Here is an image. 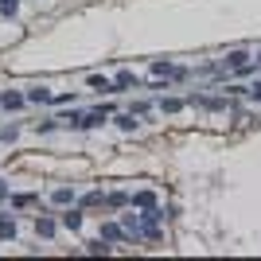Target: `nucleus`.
Returning a JSON list of instances; mask_svg holds the SVG:
<instances>
[{
  "label": "nucleus",
  "instance_id": "nucleus-1",
  "mask_svg": "<svg viewBox=\"0 0 261 261\" xmlns=\"http://www.w3.org/2000/svg\"><path fill=\"white\" fill-rule=\"evenodd\" d=\"M109 113H113V109H94V113H86V117H78V129H94V125H106L109 121Z\"/></svg>",
  "mask_w": 261,
  "mask_h": 261
},
{
  "label": "nucleus",
  "instance_id": "nucleus-2",
  "mask_svg": "<svg viewBox=\"0 0 261 261\" xmlns=\"http://www.w3.org/2000/svg\"><path fill=\"white\" fill-rule=\"evenodd\" d=\"M101 238H106V242H125V238H129V230L117 226V222H106V226H101Z\"/></svg>",
  "mask_w": 261,
  "mask_h": 261
},
{
  "label": "nucleus",
  "instance_id": "nucleus-3",
  "mask_svg": "<svg viewBox=\"0 0 261 261\" xmlns=\"http://www.w3.org/2000/svg\"><path fill=\"white\" fill-rule=\"evenodd\" d=\"M0 106H8V109H23V106H28V94H16V90H8V94H0Z\"/></svg>",
  "mask_w": 261,
  "mask_h": 261
},
{
  "label": "nucleus",
  "instance_id": "nucleus-4",
  "mask_svg": "<svg viewBox=\"0 0 261 261\" xmlns=\"http://www.w3.org/2000/svg\"><path fill=\"white\" fill-rule=\"evenodd\" d=\"M28 101H35V106H47V101H55V98H51V90L32 86V90H28Z\"/></svg>",
  "mask_w": 261,
  "mask_h": 261
},
{
  "label": "nucleus",
  "instance_id": "nucleus-5",
  "mask_svg": "<svg viewBox=\"0 0 261 261\" xmlns=\"http://www.w3.org/2000/svg\"><path fill=\"white\" fill-rule=\"evenodd\" d=\"M133 207H141V211L156 207V195H152V191H137V195H133Z\"/></svg>",
  "mask_w": 261,
  "mask_h": 261
},
{
  "label": "nucleus",
  "instance_id": "nucleus-6",
  "mask_svg": "<svg viewBox=\"0 0 261 261\" xmlns=\"http://www.w3.org/2000/svg\"><path fill=\"white\" fill-rule=\"evenodd\" d=\"M63 226H70V230H78V226H82V211H63Z\"/></svg>",
  "mask_w": 261,
  "mask_h": 261
},
{
  "label": "nucleus",
  "instance_id": "nucleus-7",
  "mask_svg": "<svg viewBox=\"0 0 261 261\" xmlns=\"http://www.w3.org/2000/svg\"><path fill=\"white\" fill-rule=\"evenodd\" d=\"M90 86L98 90V94H109V90H117L113 82H109V78H101V74H90Z\"/></svg>",
  "mask_w": 261,
  "mask_h": 261
},
{
  "label": "nucleus",
  "instance_id": "nucleus-8",
  "mask_svg": "<svg viewBox=\"0 0 261 261\" xmlns=\"http://www.w3.org/2000/svg\"><path fill=\"white\" fill-rule=\"evenodd\" d=\"M55 203H59V207H66V203H74V187H59V191H55Z\"/></svg>",
  "mask_w": 261,
  "mask_h": 261
},
{
  "label": "nucleus",
  "instance_id": "nucleus-9",
  "mask_svg": "<svg viewBox=\"0 0 261 261\" xmlns=\"http://www.w3.org/2000/svg\"><path fill=\"white\" fill-rule=\"evenodd\" d=\"M98 203H106V191H90V195L78 199V207H98Z\"/></svg>",
  "mask_w": 261,
  "mask_h": 261
},
{
  "label": "nucleus",
  "instance_id": "nucleus-10",
  "mask_svg": "<svg viewBox=\"0 0 261 261\" xmlns=\"http://www.w3.org/2000/svg\"><path fill=\"white\" fill-rule=\"evenodd\" d=\"M121 226L129 230V238H133V234L141 238V218H137V215H125V218H121Z\"/></svg>",
  "mask_w": 261,
  "mask_h": 261
},
{
  "label": "nucleus",
  "instance_id": "nucleus-11",
  "mask_svg": "<svg viewBox=\"0 0 261 261\" xmlns=\"http://www.w3.org/2000/svg\"><path fill=\"white\" fill-rule=\"evenodd\" d=\"M113 86H117V90H129V86H137V74H129V70H121V74L113 78Z\"/></svg>",
  "mask_w": 261,
  "mask_h": 261
},
{
  "label": "nucleus",
  "instance_id": "nucleus-12",
  "mask_svg": "<svg viewBox=\"0 0 261 261\" xmlns=\"http://www.w3.org/2000/svg\"><path fill=\"white\" fill-rule=\"evenodd\" d=\"M0 238H4V242L16 238V222H12V218H0Z\"/></svg>",
  "mask_w": 261,
  "mask_h": 261
},
{
  "label": "nucleus",
  "instance_id": "nucleus-13",
  "mask_svg": "<svg viewBox=\"0 0 261 261\" xmlns=\"http://www.w3.org/2000/svg\"><path fill=\"white\" fill-rule=\"evenodd\" d=\"M35 230H39V238H51V234H55V222H51V218H35Z\"/></svg>",
  "mask_w": 261,
  "mask_h": 261
},
{
  "label": "nucleus",
  "instance_id": "nucleus-14",
  "mask_svg": "<svg viewBox=\"0 0 261 261\" xmlns=\"http://www.w3.org/2000/svg\"><path fill=\"white\" fill-rule=\"evenodd\" d=\"M117 125H121L125 133H133V129H137V113H121V117H117Z\"/></svg>",
  "mask_w": 261,
  "mask_h": 261
},
{
  "label": "nucleus",
  "instance_id": "nucleus-15",
  "mask_svg": "<svg viewBox=\"0 0 261 261\" xmlns=\"http://www.w3.org/2000/svg\"><path fill=\"white\" fill-rule=\"evenodd\" d=\"M160 109H164V113H179V109H184V101H179V98H164Z\"/></svg>",
  "mask_w": 261,
  "mask_h": 261
},
{
  "label": "nucleus",
  "instance_id": "nucleus-16",
  "mask_svg": "<svg viewBox=\"0 0 261 261\" xmlns=\"http://www.w3.org/2000/svg\"><path fill=\"white\" fill-rule=\"evenodd\" d=\"M106 203H109V207H125V203H129V195H121V191H109Z\"/></svg>",
  "mask_w": 261,
  "mask_h": 261
},
{
  "label": "nucleus",
  "instance_id": "nucleus-17",
  "mask_svg": "<svg viewBox=\"0 0 261 261\" xmlns=\"http://www.w3.org/2000/svg\"><path fill=\"white\" fill-rule=\"evenodd\" d=\"M16 8H20V0H0V12H4V16H16Z\"/></svg>",
  "mask_w": 261,
  "mask_h": 261
},
{
  "label": "nucleus",
  "instance_id": "nucleus-18",
  "mask_svg": "<svg viewBox=\"0 0 261 261\" xmlns=\"http://www.w3.org/2000/svg\"><path fill=\"white\" fill-rule=\"evenodd\" d=\"M35 195H12V207H32Z\"/></svg>",
  "mask_w": 261,
  "mask_h": 261
},
{
  "label": "nucleus",
  "instance_id": "nucleus-19",
  "mask_svg": "<svg viewBox=\"0 0 261 261\" xmlns=\"http://www.w3.org/2000/svg\"><path fill=\"white\" fill-rule=\"evenodd\" d=\"M86 250H90V253H109V246H106V238H101V242H90Z\"/></svg>",
  "mask_w": 261,
  "mask_h": 261
},
{
  "label": "nucleus",
  "instance_id": "nucleus-20",
  "mask_svg": "<svg viewBox=\"0 0 261 261\" xmlns=\"http://www.w3.org/2000/svg\"><path fill=\"white\" fill-rule=\"evenodd\" d=\"M253 98H257V101H261V82H257V86H253Z\"/></svg>",
  "mask_w": 261,
  "mask_h": 261
},
{
  "label": "nucleus",
  "instance_id": "nucleus-21",
  "mask_svg": "<svg viewBox=\"0 0 261 261\" xmlns=\"http://www.w3.org/2000/svg\"><path fill=\"white\" fill-rule=\"evenodd\" d=\"M4 195H8V187H4V184H0V199H4Z\"/></svg>",
  "mask_w": 261,
  "mask_h": 261
},
{
  "label": "nucleus",
  "instance_id": "nucleus-22",
  "mask_svg": "<svg viewBox=\"0 0 261 261\" xmlns=\"http://www.w3.org/2000/svg\"><path fill=\"white\" fill-rule=\"evenodd\" d=\"M257 63H261V55H257Z\"/></svg>",
  "mask_w": 261,
  "mask_h": 261
}]
</instances>
